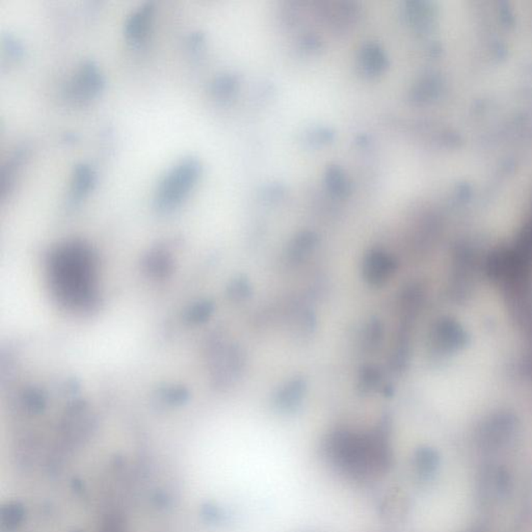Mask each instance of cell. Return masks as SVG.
<instances>
[{"label":"cell","instance_id":"cell-1","mask_svg":"<svg viewBox=\"0 0 532 532\" xmlns=\"http://www.w3.org/2000/svg\"><path fill=\"white\" fill-rule=\"evenodd\" d=\"M200 175V165L194 158H185L177 162L160 180L155 192V205L162 212H169L180 205L189 196Z\"/></svg>","mask_w":532,"mask_h":532},{"label":"cell","instance_id":"cell-2","mask_svg":"<svg viewBox=\"0 0 532 532\" xmlns=\"http://www.w3.org/2000/svg\"><path fill=\"white\" fill-rule=\"evenodd\" d=\"M396 261L384 251L375 250L366 256L363 262V277L373 286H382L394 275Z\"/></svg>","mask_w":532,"mask_h":532},{"label":"cell","instance_id":"cell-3","mask_svg":"<svg viewBox=\"0 0 532 532\" xmlns=\"http://www.w3.org/2000/svg\"><path fill=\"white\" fill-rule=\"evenodd\" d=\"M305 380L298 379L285 385L276 395V405L282 410H291L300 405L306 394Z\"/></svg>","mask_w":532,"mask_h":532},{"label":"cell","instance_id":"cell-4","mask_svg":"<svg viewBox=\"0 0 532 532\" xmlns=\"http://www.w3.org/2000/svg\"><path fill=\"white\" fill-rule=\"evenodd\" d=\"M152 12L150 4L140 6L139 10L132 14L126 24V33L131 41L142 40L148 29L149 17Z\"/></svg>","mask_w":532,"mask_h":532},{"label":"cell","instance_id":"cell-5","mask_svg":"<svg viewBox=\"0 0 532 532\" xmlns=\"http://www.w3.org/2000/svg\"><path fill=\"white\" fill-rule=\"evenodd\" d=\"M102 80L98 70L94 66L85 65L76 79L77 92L83 96H90L101 89Z\"/></svg>","mask_w":532,"mask_h":532},{"label":"cell","instance_id":"cell-6","mask_svg":"<svg viewBox=\"0 0 532 532\" xmlns=\"http://www.w3.org/2000/svg\"><path fill=\"white\" fill-rule=\"evenodd\" d=\"M316 239L313 235L303 234L289 246L288 259L291 262H301L305 260L315 248Z\"/></svg>","mask_w":532,"mask_h":532},{"label":"cell","instance_id":"cell-7","mask_svg":"<svg viewBox=\"0 0 532 532\" xmlns=\"http://www.w3.org/2000/svg\"><path fill=\"white\" fill-rule=\"evenodd\" d=\"M92 183L93 174L90 167L87 165H80L77 167L73 176V183H72V199L76 201L77 199L81 198L90 189Z\"/></svg>","mask_w":532,"mask_h":532},{"label":"cell","instance_id":"cell-8","mask_svg":"<svg viewBox=\"0 0 532 532\" xmlns=\"http://www.w3.org/2000/svg\"><path fill=\"white\" fill-rule=\"evenodd\" d=\"M380 372L379 369L368 366L364 368L361 372V377L359 380V388L362 392H371L373 389L377 388L380 384Z\"/></svg>","mask_w":532,"mask_h":532},{"label":"cell","instance_id":"cell-9","mask_svg":"<svg viewBox=\"0 0 532 532\" xmlns=\"http://www.w3.org/2000/svg\"><path fill=\"white\" fill-rule=\"evenodd\" d=\"M382 334H384V330L380 321H372L369 323L367 330L364 334V345L370 350L377 348L382 341Z\"/></svg>","mask_w":532,"mask_h":532}]
</instances>
